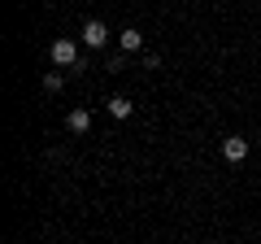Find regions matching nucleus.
Segmentation results:
<instances>
[{"label": "nucleus", "mask_w": 261, "mask_h": 244, "mask_svg": "<svg viewBox=\"0 0 261 244\" xmlns=\"http://www.w3.org/2000/svg\"><path fill=\"white\" fill-rule=\"evenodd\" d=\"M48 57H53V66H57V70H74V66H79V44L61 35V39H53Z\"/></svg>", "instance_id": "nucleus-1"}, {"label": "nucleus", "mask_w": 261, "mask_h": 244, "mask_svg": "<svg viewBox=\"0 0 261 244\" xmlns=\"http://www.w3.org/2000/svg\"><path fill=\"white\" fill-rule=\"evenodd\" d=\"M79 35H83V44H87V48H96V53H100V48L109 44V27H105L100 18H87V22H83V31H79Z\"/></svg>", "instance_id": "nucleus-2"}, {"label": "nucleus", "mask_w": 261, "mask_h": 244, "mask_svg": "<svg viewBox=\"0 0 261 244\" xmlns=\"http://www.w3.org/2000/svg\"><path fill=\"white\" fill-rule=\"evenodd\" d=\"M222 157L231 161V166L248 161V140H244V135H226V140H222Z\"/></svg>", "instance_id": "nucleus-3"}, {"label": "nucleus", "mask_w": 261, "mask_h": 244, "mask_svg": "<svg viewBox=\"0 0 261 244\" xmlns=\"http://www.w3.org/2000/svg\"><path fill=\"white\" fill-rule=\"evenodd\" d=\"M87 127H92V109H70L65 113V131L70 135H83Z\"/></svg>", "instance_id": "nucleus-4"}, {"label": "nucleus", "mask_w": 261, "mask_h": 244, "mask_svg": "<svg viewBox=\"0 0 261 244\" xmlns=\"http://www.w3.org/2000/svg\"><path fill=\"white\" fill-rule=\"evenodd\" d=\"M118 44H122V53H144V35H140L135 27H126V31H122V35H118Z\"/></svg>", "instance_id": "nucleus-5"}, {"label": "nucleus", "mask_w": 261, "mask_h": 244, "mask_svg": "<svg viewBox=\"0 0 261 244\" xmlns=\"http://www.w3.org/2000/svg\"><path fill=\"white\" fill-rule=\"evenodd\" d=\"M130 109H135V105H130L126 96H109V113H113L118 122H126V118H130Z\"/></svg>", "instance_id": "nucleus-6"}, {"label": "nucleus", "mask_w": 261, "mask_h": 244, "mask_svg": "<svg viewBox=\"0 0 261 244\" xmlns=\"http://www.w3.org/2000/svg\"><path fill=\"white\" fill-rule=\"evenodd\" d=\"M61 87H65V75L48 70V75H44V92H61Z\"/></svg>", "instance_id": "nucleus-7"}]
</instances>
